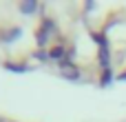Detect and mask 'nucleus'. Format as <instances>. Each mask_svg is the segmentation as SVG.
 Returning a JSON list of instances; mask_svg holds the SVG:
<instances>
[{
	"mask_svg": "<svg viewBox=\"0 0 126 122\" xmlns=\"http://www.w3.org/2000/svg\"><path fill=\"white\" fill-rule=\"evenodd\" d=\"M55 33H58L55 22H53L51 18H44L42 24H40L38 31H35V42H38V47H47V42H49L51 36H55Z\"/></svg>",
	"mask_w": 126,
	"mask_h": 122,
	"instance_id": "1",
	"label": "nucleus"
},
{
	"mask_svg": "<svg viewBox=\"0 0 126 122\" xmlns=\"http://www.w3.org/2000/svg\"><path fill=\"white\" fill-rule=\"evenodd\" d=\"M93 40L100 44V67L104 71L111 69V51H109V40L102 36V33H93Z\"/></svg>",
	"mask_w": 126,
	"mask_h": 122,
	"instance_id": "2",
	"label": "nucleus"
},
{
	"mask_svg": "<svg viewBox=\"0 0 126 122\" xmlns=\"http://www.w3.org/2000/svg\"><path fill=\"white\" fill-rule=\"evenodd\" d=\"M22 36V29L20 27H7V29H0V42L4 44H11L13 40H18Z\"/></svg>",
	"mask_w": 126,
	"mask_h": 122,
	"instance_id": "3",
	"label": "nucleus"
},
{
	"mask_svg": "<svg viewBox=\"0 0 126 122\" xmlns=\"http://www.w3.org/2000/svg\"><path fill=\"white\" fill-rule=\"evenodd\" d=\"M60 71H62V76H64V78H73V80H78V78H80V69H78L75 64H71V60L60 62Z\"/></svg>",
	"mask_w": 126,
	"mask_h": 122,
	"instance_id": "4",
	"label": "nucleus"
},
{
	"mask_svg": "<svg viewBox=\"0 0 126 122\" xmlns=\"http://www.w3.org/2000/svg\"><path fill=\"white\" fill-rule=\"evenodd\" d=\"M33 11H38V2H33V0L20 2V13H24V16H31Z\"/></svg>",
	"mask_w": 126,
	"mask_h": 122,
	"instance_id": "5",
	"label": "nucleus"
},
{
	"mask_svg": "<svg viewBox=\"0 0 126 122\" xmlns=\"http://www.w3.org/2000/svg\"><path fill=\"white\" fill-rule=\"evenodd\" d=\"M120 80H126V71H124V73H122V76H120Z\"/></svg>",
	"mask_w": 126,
	"mask_h": 122,
	"instance_id": "6",
	"label": "nucleus"
},
{
	"mask_svg": "<svg viewBox=\"0 0 126 122\" xmlns=\"http://www.w3.org/2000/svg\"><path fill=\"white\" fill-rule=\"evenodd\" d=\"M0 122H7V120H0Z\"/></svg>",
	"mask_w": 126,
	"mask_h": 122,
	"instance_id": "7",
	"label": "nucleus"
}]
</instances>
